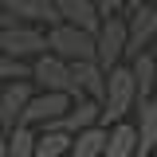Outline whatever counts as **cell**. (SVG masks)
Segmentation results:
<instances>
[{
	"mask_svg": "<svg viewBox=\"0 0 157 157\" xmlns=\"http://www.w3.org/2000/svg\"><path fill=\"white\" fill-rule=\"evenodd\" d=\"M102 130H110L114 122H130L137 106V86H134V75H130V63H118L106 71V90H102Z\"/></svg>",
	"mask_w": 157,
	"mask_h": 157,
	"instance_id": "obj_1",
	"label": "cell"
},
{
	"mask_svg": "<svg viewBox=\"0 0 157 157\" xmlns=\"http://www.w3.org/2000/svg\"><path fill=\"white\" fill-rule=\"evenodd\" d=\"M47 51L63 63H86V59H94V32H82L75 24H51Z\"/></svg>",
	"mask_w": 157,
	"mask_h": 157,
	"instance_id": "obj_2",
	"label": "cell"
},
{
	"mask_svg": "<svg viewBox=\"0 0 157 157\" xmlns=\"http://www.w3.org/2000/svg\"><path fill=\"white\" fill-rule=\"evenodd\" d=\"M126 63L141 51H149V43H157V4H141L134 0L126 8Z\"/></svg>",
	"mask_w": 157,
	"mask_h": 157,
	"instance_id": "obj_3",
	"label": "cell"
},
{
	"mask_svg": "<svg viewBox=\"0 0 157 157\" xmlns=\"http://www.w3.org/2000/svg\"><path fill=\"white\" fill-rule=\"evenodd\" d=\"M0 51L8 59L32 63L36 55L47 51V32L36 24H8V28H0Z\"/></svg>",
	"mask_w": 157,
	"mask_h": 157,
	"instance_id": "obj_4",
	"label": "cell"
},
{
	"mask_svg": "<svg viewBox=\"0 0 157 157\" xmlns=\"http://www.w3.org/2000/svg\"><path fill=\"white\" fill-rule=\"evenodd\" d=\"M94 63L102 71L126 63V20L122 16H102L98 20V28H94Z\"/></svg>",
	"mask_w": 157,
	"mask_h": 157,
	"instance_id": "obj_5",
	"label": "cell"
},
{
	"mask_svg": "<svg viewBox=\"0 0 157 157\" xmlns=\"http://www.w3.org/2000/svg\"><path fill=\"white\" fill-rule=\"evenodd\" d=\"M71 94H55V90H36V94L28 98V106H24V114H20V126H32V130H47V126H55L59 118L71 110Z\"/></svg>",
	"mask_w": 157,
	"mask_h": 157,
	"instance_id": "obj_6",
	"label": "cell"
},
{
	"mask_svg": "<svg viewBox=\"0 0 157 157\" xmlns=\"http://www.w3.org/2000/svg\"><path fill=\"white\" fill-rule=\"evenodd\" d=\"M28 82H32L36 90H55V94H67V86H71V63L55 59L51 51H43V55L32 59Z\"/></svg>",
	"mask_w": 157,
	"mask_h": 157,
	"instance_id": "obj_7",
	"label": "cell"
},
{
	"mask_svg": "<svg viewBox=\"0 0 157 157\" xmlns=\"http://www.w3.org/2000/svg\"><path fill=\"white\" fill-rule=\"evenodd\" d=\"M102 90H106V71L98 67L94 59H86V63H71V86H67V94H71V98L102 102Z\"/></svg>",
	"mask_w": 157,
	"mask_h": 157,
	"instance_id": "obj_8",
	"label": "cell"
},
{
	"mask_svg": "<svg viewBox=\"0 0 157 157\" xmlns=\"http://www.w3.org/2000/svg\"><path fill=\"white\" fill-rule=\"evenodd\" d=\"M32 94H36V86H32L28 78L4 82V90H0V126H4V130L20 126V114H24V106H28Z\"/></svg>",
	"mask_w": 157,
	"mask_h": 157,
	"instance_id": "obj_9",
	"label": "cell"
},
{
	"mask_svg": "<svg viewBox=\"0 0 157 157\" xmlns=\"http://www.w3.org/2000/svg\"><path fill=\"white\" fill-rule=\"evenodd\" d=\"M134 134H137V157H149L157 145V94L153 98H137L134 106Z\"/></svg>",
	"mask_w": 157,
	"mask_h": 157,
	"instance_id": "obj_10",
	"label": "cell"
},
{
	"mask_svg": "<svg viewBox=\"0 0 157 157\" xmlns=\"http://www.w3.org/2000/svg\"><path fill=\"white\" fill-rule=\"evenodd\" d=\"M102 122V106L98 102H90V98H75L71 102V110L59 118L55 126H47V130H63V134H82V130H90V126H98Z\"/></svg>",
	"mask_w": 157,
	"mask_h": 157,
	"instance_id": "obj_11",
	"label": "cell"
},
{
	"mask_svg": "<svg viewBox=\"0 0 157 157\" xmlns=\"http://www.w3.org/2000/svg\"><path fill=\"white\" fill-rule=\"evenodd\" d=\"M4 12L16 20V24H36V28H43V24H47V28L59 24L51 0H4Z\"/></svg>",
	"mask_w": 157,
	"mask_h": 157,
	"instance_id": "obj_12",
	"label": "cell"
},
{
	"mask_svg": "<svg viewBox=\"0 0 157 157\" xmlns=\"http://www.w3.org/2000/svg\"><path fill=\"white\" fill-rule=\"evenodd\" d=\"M51 4H55L59 24H75V28H82V32H94L98 28L94 0H51Z\"/></svg>",
	"mask_w": 157,
	"mask_h": 157,
	"instance_id": "obj_13",
	"label": "cell"
},
{
	"mask_svg": "<svg viewBox=\"0 0 157 157\" xmlns=\"http://www.w3.org/2000/svg\"><path fill=\"white\" fill-rule=\"evenodd\" d=\"M102 157H137V134H134V122H114V126L106 130Z\"/></svg>",
	"mask_w": 157,
	"mask_h": 157,
	"instance_id": "obj_14",
	"label": "cell"
},
{
	"mask_svg": "<svg viewBox=\"0 0 157 157\" xmlns=\"http://www.w3.org/2000/svg\"><path fill=\"white\" fill-rule=\"evenodd\" d=\"M130 75H134L137 98H153L157 94V63H153V51H141V55L130 59Z\"/></svg>",
	"mask_w": 157,
	"mask_h": 157,
	"instance_id": "obj_15",
	"label": "cell"
},
{
	"mask_svg": "<svg viewBox=\"0 0 157 157\" xmlns=\"http://www.w3.org/2000/svg\"><path fill=\"white\" fill-rule=\"evenodd\" d=\"M102 145H106V130L102 126H90V130H82V134L71 137L67 157H102Z\"/></svg>",
	"mask_w": 157,
	"mask_h": 157,
	"instance_id": "obj_16",
	"label": "cell"
},
{
	"mask_svg": "<svg viewBox=\"0 0 157 157\" xmlns=\"http://www.w3.org/2000/svg\"><path fill=\"white\" fill-rule=\"evenodd\" d=\"M71 134L63 130H36V157H67Z\"/></svg>",
	"mask_w": 157,
	"mask_h": 157,
	"instance_id": "obj_17",
	"label": "cell"
},
{
	"mask_svg": "<svg viewBox=\"0 0 157 157\" xmlns=\"http://www.w3.org/2000/svg\"><path fill=\"white\" fill-rule=\"evenodd\" d=\"M4 157H36V130L32 126H12L4 141Z\"/></svg>",
	"mask_w": 157,
	"mask_h": 157,
	"instance_id": "obj_18",
	"label": "cell"
},
{
	"mask_svg": "<svg viewBox=\"0 0 157 157\" xmlns=\"http://www.w3.org/2000/svg\"><path fill=\"white\" fill-rule=\"evenodd\" d=\"M130 4H134V0H94L98 20H102V16H122V12H126Z\"/></svg>",
	"mask_w": 157,
	"mask_h": 157,
	"instance_id": "obj_19",
	"label": "cell"
},
{
	"mask_svg": "<svg viewBox=\"0 0 157 157\" xmlns=\"http://www.w3.org/2000/svg\"><path fill=\"white\" fill-rule=\"evenodd\" d=\"M8 24H16V20L8 16V12H4V4H0V28H8Z\"/></svg>",
	"mask_w": 157,
	"mask_h": 157,
	"instance_id": "obj_20",
	"label": "cell"
},
{
	"mask_svg": "<svg viewBox=\"0 0 157 157\" xmlns=\"http://www.w3.org/2000/svg\"><path fill=\"white\" fill-rule=\"evenodd\" d=\"M4 141H8V130L0 126V153H4Z\"/></svg>",
	"mask_w": 157,
	"mask_h": 157,
	"instance_id": "obj_21",
	"label": "cell"
},
{
	"mask_svg": "<svg viewBox=\"0 0 157 157\" xmlns=\"http://www.w3.org/2000/svg\"><path fill=\"white\" fill-rule=\"evenodd\" d=\"M149 157H157V145H153V153H149Z\"/></svg>",
	"mask_w": 157,
	"mask_h": 157,
	"instance_id": "obj_22",
	"label": "cell"
},
{
	"mask_svg": "<svg viewBox=\"0 0 157 157\" xmlns=\"http://www.w3.org/2000/svg\"><path fill=\"white\" fill-rule=\"evenodd\" d=\"M153 63H157V47H153Z\"/></svg>",
	"mask_w": 157,
	"mask_h": 157,
	"instance_id": "obj_23",
	"label": "cell"
},
{
	"mask_svg": "<svg viewBox=\"0 0 157 157\" xmlns=\"http://www.w3.org/2000/svg\"><path fill=\"white\" fill-rule=\"evenodd\" d=\"M0 90H4V82H0Z\"/></svg>",
	"mask_w": 157,
	"mask_h": 157,
	"instance_id": "obj_24",
	"label": "cell"
},
{
	"mask_svg": "<svg viewBox=\"0 0 157 157\" xmlns=\"http://www.w3.org/2000/svg\"><path fill=\"white\" fill-rule=\"evenodd\" d=\"M0 4H4V0H0Z\"/></svg>",
	"mask_w": 157,
	"mask_h": 157,
	"instance_id": "obj_25",
	"label": "cell"
},
{
	"mask_svg": "<svg viewBox=\"0 0 157 157\" xmlns=\"http://www.w3.org/2000/svg\"><path fill=\"white\" fill-rule=\"evenodd\" d=\"M0 157H4V153H0Z\"/></svg>",
	"mask_w": 157,
	"mask_h": 157,
	"instance_id": "obj_26",
	"label": "cell"
}]
</instances>
